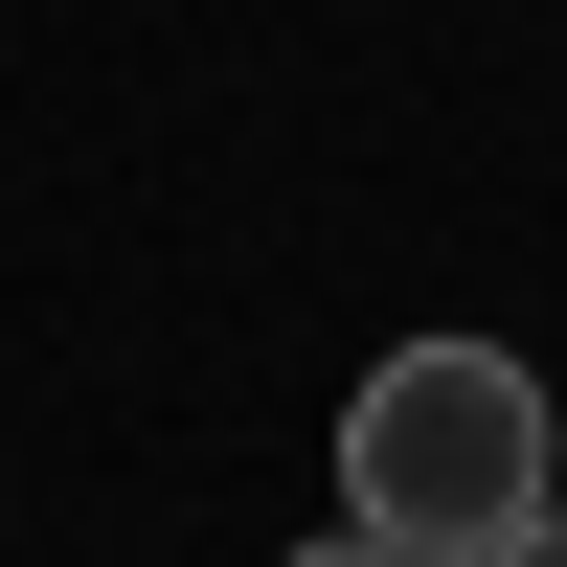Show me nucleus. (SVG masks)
I'll use <instances>...</instances> for the list:
<instances>
[{
  "label": "nucleus",
  "instance_id": "nucleus-1",
  "mask_svg": "<svg viewBox=\"0 0 567 567\" xmlns=\"http://www.w3.org/2000/svg\"><path fill=\"white\" fill-rule=\"evenodd\" d=\"M545 363L523 341H386L341 386V523L363 545H409V567H499L545 523Z\"/></svg>",
  "mask_w": 567,
  "mask_h": 567
},
{
  "label": "nucleus",
  "instance_id": "nucleus-3",
  "mask_svg": "<svg viewBox=\"0 0 567 567\" xmlns=\"http://www.w3.org/2000/svg\"><path fill=\"white\" fill-rule=\"evenodd\" d=\"M499 567H567V499H545V523H523V545H499Z\"/></svg>",
  "mask_w": 567,
  "mask_h": 567
},
{
  "label": "nucleus",
  "instance_id": "nucleus-2",
  "mask_svg": "<svg viewBox=\"0 0 567 567\" xmlns=\"http://www.w3.org/2000/svg\"><path fill=\"white\" fill-rule=\"evenodd\" d=\"M296 567H409V545H363V523H341V545H296Z\"/></svg>",
  "mask_w": 567,
  "mask_h": 567
}]
</instances>
